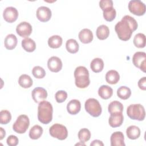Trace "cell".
Instances as JSON below:
<instances>
[{
    "label": "cell",
    "instance_id": "6da1fadb",
    "mask_svg": "<svg viewBox=\"0 0 146 146\" xmlns=\"http://www.w3.org/2000/svg\"><path fill=\"white\" fill-rule=\"evenodd\" d=\"M137 27L138 24L135 18L126 15L116 24L115 30L120 40L127 41L131 38L133 32L137 29Z\"/></svg>",
    "mask_w": 146,
    "mask_h": 146
},
{
    "label": "cell",
    "instance_id": "7a4b0ae2",
    "mask_svg": "<svg viewBox=\"0 0 146 146\" xmlns=\"http://www.w3.org/2000/svg\"><path fill=\"white\" fill-rule=\"evenodd\" d=\"M52 106L49 102L43 100L39 103L38 107V119L41 123H50L52 119Z\"/></svg>",
    "mask_w": 146,
    "mask_h": 146
},
{
    "label": "cell",
    "instance_id": "3957f363",
    "mask_svg": "<svg viewBox=\"0 0 146 146\" xmlns=\"http://www.w3.org/2000/svg\"><path fill=\"white\" fill-rule=\"evenodd\" d=\"M74 77L75 85L79 88H85L90 83L88 70L84 66H79L75 68Z\"/></svg>",
    "mask_w": 146,
    "mask_h": 146
},
{
    "label": "cell",
    "instance_id": "277c9868",
    "mask_svg": "<svg viewBox=\"0 0 146 146\" xmlns=\"http://www.w3.org/2000/svg\"><path fill=\"white\" fill-rule=\"evenodd\" d=\"M127 114L130 119L139 121H143L145 116L144 108L140 104L129 105L127 108Z\"/></svg>",
    "mask_w": 146,
    "mask_h": 146
},
{
    "label": "cell",
    "instance_id": "5b68a950",
    "mask_svg": "<svg viewBox=\"0 0 146 146\" xmlns=\"http://www.w3.org/2000/svg\"><path fill=\"white\" fill-rule=\"evenodd\" d=\"M86 111L93 117L99 116L102 111V107L99 101L94 98L87 99L84 104Z\"/></svg>",
    "mask_w": 146,
    "mask_h": 146
},
{
    "label": "cell",
    "instance_id": "8992f818",
    "mask_svg": "<svg viewBox=\"0 0 146 146\" xmlns=\"http://www.w3.org/2000/svg\"><path fill=\"white\" fill-rule=\"evenodd\" d=\"M30 125L29 117L26 115H19L13 125V130L18 133H24Z\"/></svg>",
    "mask_w": 146,
    "mask_h": 146
},
{
    "label": "cell",
    "instance_id": "52a82bcc",
    "mask_svg": "<svg viewBox=\"0 0 146 146\" xmlns=\"http://www.w3.org/2000/svg\"><path fill=\"white\" fill-rule=\"evenodd\" d=\"M50 135L60 140H63L67 137L68 131L66 127L60 124H53L49 129Z\"/></svg>",
    "mask_w": 146,
    "mask_h": 146
},
{
    "label": "cell",
    "instance_id": "ba28073f",
    "mask_svg": "<svg viewBox=\"0 0 146 146\" xmlns=\"http://www.w3.org/2000/svg\"><path fill=\"white\" fill-rule=\"evenodd\" d=\"M128 9L133 14L137 16L143 15L146 11L145 4L139 0H132L129 2Z\"/></svg>",
    "mask_w": 146,
    "mask_h": 146
},
{
    "label": "cell",
    "instance_id": "9c48e42d",
    "mask_svg": "<svg viewBox=\"0 0 146 146\" xmlns=\"http://www.w3.org/2000/svg\"><path fill=\"white\" fill-rule=\"evenodd\" d=\"M133 64L138 68L145 72L146 68V54L144 52L137 51L132 57Z\"/></svg>",
    "mask_w": 146,
    "mask_h": 146
},
{
    "label": "cell",
    "instance_id": "30bf717a",
    "mask_svg": "<svg viewBox=\"0 0 146 146\" xmlns=\"http://www.w3.org/2000/svg\"><path fill=\"white\" fill-rule=\"evenodd\" d=\"M33 31L31 25L27 22H22L17 26L16 32L22 38H28Z\"/></svg>",
    "mask_w": 146,
    "mask_h": 146
},
{
    "label": "cell",
    "instance_id": "8fae6325",
    "mask_svg": "<svg viewBox=\"0 0 146 146\" xmlns=\"http://www.w3.org/2000/svg\"><path fill=\"white\" fill-rule=\"evenodd\" d=\"M18 17V11L17 9L14 7H6L3 13V17L4 19L9 23L15 22Z\"/></svg>",
    "mask_w": 146,
    "mask_h": 146
},
{
    "label": "cell",
    "instance_id": "7c38bea8",
    "mask_svg": "<svg viewBox=\"0 0 146 146\" xmlns=\"http://www.w3.org/2000/svg\"><path fill=\"white\" fill-rule=\"evenodd\" d=\"M51 10L46 6H40L38 8L36 15L38 20L42 22H46L48 21L51 17Z\"/></svg>",
    "mask_w": 146,
    "mask_h": 146
},
{
    "label": "cell",
    "instance_id": "4fadbf2b",
    "mask_svg": "<svg viewBox=\"0 0 146 146\" xmlns=\"http://www.w3.org/2000/svg\"><path fill=\"white\" fill-rule=\"evenodd\" d=\"M31 96L34 102L38 103L46 99L47 92V91L42 87H36L32 91Z\"/></svg>",
    "mask_w": 146,
    "mask_h": 146
},
{
    "label": "cell",
    "instance_id": "5bb4252c",
    "mask_svg": "<svg viewBox=\"0 0 146 146\" xmlns=\"http://www.w3.org/2000/svg\"><path fill=\"white\" fill-rule=\"evenodd\" d=\"M48 69L54 72H58L62 68V62L61 59L57 56H51L47 61Z\"/></svg>",
    "mask_w": 146,
    "mask_h": 146
},
{
    "label": "cell",
    "instance_id": "9a60e30c",
    "mask_svg": "<svg viewBox=\"0 0 146 146\" xmlns=\"http://www.w3.org/2000/svg\"><path fill=\"white\" fill-rule=\"evenodd\" d=\"M124 116L122 112H115L111 113L108 119L110 125L112 128L119 127L123 123Z\"/></svg>",
    "mask_w": 146,
    "mask_h": 146
},
{
    "label": "cell",
    "instance_id": "2e32d148",
    "mask_svg": "<svg viewBox=\"0 0 146 146\" xmlns=\"http://www.w3.org/2000/svg\"><path fill=\"white\" fill-rule=\"evenodd\" d=\"M124 137L123 133L120 131L113 132L110 137L111 146H125Z\"/></svg>",
    "mask_w": 146,
    "mask_h": 146
},
{
    "label": "cell",
    "instance_id": "e0dca14e",
    "mask_svg": "<svg viewBox=\"0 0 146 146\" xmlns=\"http://www.w3.org/2000/svg\"><path fill=\"white\" fill-rule=\"evenodd\" d=\"M78 36L80 42L84 44L91 43L94 38L92 32L88 29H84L82 30L79 32Z\"/></svg>",
    "mask_w": 146,
    "mask_h": 146
},
{
    "label": "cell",
    "instance_id": "ac0fdd59",
    "mask_svg": "<svg viewBox=\"0 0 146 146\" xmlns=\"http://www.w3.org/2000/svg\"><path fill=\"white\" fill-rule=\"evenodd\" d=\"M81 109L80 102L76 99L70 100L67 105V112L71 115H76Z\"/></svg>",
    "mask_w": 146,
    "mask_h": 146
},
{
    "label": "cell",
    "instance_id": "d6986e66",
    "mask_svg": "<svg viewBox=\"0 0 146 146\" xmlns=\"http://www.w3.org/2000/svg\"><path fill=\"white\" fill-rule=\"evenodd\" d=\"M98 94L101 98L107 100L112 96L113 90L107 85H102L98 90Z\"/></svg>",
    "mask_w": 146,
    "mask_h": 146
},
{
    "label": "cell",
    "instance_id": "ffe728a7",
    "mask_svg": "<svg viewBox=\"0 0 146 146\" xmlns=\"http://www.w3.org/2000/svg\"><path fill=\"white\" fill-rule=\"evenodd\" d=\"M18 43V40L16 36L13 34L7 35L4 40L5 47L9 50L15 48Z\"/></svg>",
    "mask_w": 146,
    "mask_h": 146
},
{
    "label": "cell",
    "instance_id": "44dd1931",
    "mask_svg": "<svg viewBox=\"0 0 146 146\" xmlns=\"http://www.w3.org/2000/svg\"><path fill=\"white\" fill-rule=\"evenodd\" d=\"M120 79V75L117 71L114 70L108 71L106 74V82L111 84H116Z\"/></svg>",
    "mask_w": 146,
    "mask_h": 146
},
{
    "label": "cell",
    "instance_id": "7402d4cb",
    "mask_svg": "<svg viewBox=\"0 0 146 146\" xmlns=\"http://www.w3.org/2000/svg\"><path fill=\"white\" fill-rule=\"evenodd\" d=\"M96 35L99 39L104 40L107 39L110 35V29L106 25H102L97 28Z\"/></svg>",
    "mask_w": 146,
    "mask_h": 146
},
{
    "label": "cell",
    "instance_id": "603a6c76",
    "mask_svg": "<svg viewBox=\"0 0 146 146\" xmlns=\"http://www.w3.org/2000/svg\"><path fill=\"white\" fill-rule=\"evenodd\" d=\"M90 67L93 72L95 73L100 72L104 68V62L101 58H94L90 63Z\"/></svg>",
    "mask_w": 146,
    "mask_h": 146
},
{
    "label": "cell",
    "instance_id": "cb8c5ba5",
    "mask_svg": "<svg viewBox=\"0 0 146 146\" xmlns=\"http://www.w3.org/2000/svg\"><path fill=\"white\" fill-rule=\"evenodd\" d=\"M126 135L131 140L137 139L140 135V129L136 125H131L127 128Z\"/></svg>",
    "mask_w": 146,
    "mask_h": 146
},
{
    "label": "cell",
    "instance_id": "d4e9b609",
    "mask_svg": "<svg viewBox=\"0 0 146 146\" xmlns=\"http://www.w3.org/2000/svg\"><path fill=\"white\" fill-rule=\"evenodd\" d=\"M22 47L27 52H33L36 48V44L30 38H26L22 40Z\"/></svg>",
    "mask_w": 146,
    "mask_h": 146
},
{
    "label": "cell",
    "instance_id": "484cf974",
    "mask_svg": "<svg viewBox=\"0 0 146 146\" xmlns=\"http://www.w3.org/2000/svg\"><path fill=\"white\" fill-rule=\"evenodd\" d=\"M19 86L24 88H30L32 86L33 82L31 78L27 74L21 75L18 79Z\"/></svg>",
    "mask_w": 146,
    "mask_h": 146
},
{
    "label": "cell",
    "instance_id": "4316f807",
    "mask_svg": "<svg viewBox=\"0 0 146 146\" xmlns=\"http://www.w3.org/2000/svg\"><path fill=\"white\" fill-rule=\"evenodd\" d=\"M62 38L59 35H55L50 36L48 39V44L52 48H58L62 44Z\"/></svg>",
    "mask_w": 146,
    "mask_h": 146
},
{
    "label": "cell",
    "instance_id": "83f0119b",
    "mask_svg": "<svg viewBox=\"0 0 146 146\" xmlns=\"http://www.w3.org/2000/svg\"><path fill=\"white\" fill-rule=\"evenodd\" d=\"M43 128L39 125H35L29 131V137L33 140H36L40 137L43 133Z\"/></svg>",
    "mask_w": 146,
    "mask_h": 146
},
{
    "label": "cell",
    "instance_id": "f1b7e54d",
    "mask_svg": "<svg viewBox=\"0 0 146 146\" xmlns=\"http://www.w3.org/2000/svg\"><path fill=\"white\" fill-rule=\"evenodd\" d=\"M66 47L68 52L71 54H75L78 51L79 46L75 39H70L66 42Z\"/></svg>",
    "mask_w": 146,
    "mask_h": 146
},
{
    "label": "cell",
    "instance_id": "f546056e",
    "mask_svg": "<svg viewBox=\"0 0 146 146\" xmlns=\"http://www.w3.org/2000/svg\"><path fill=\"white\" fill-rule=\"evenodd\" d=\"M134 45L137 48H144L145 46V36L143 33H138L135 35L133 40Z\"/></svg>",
    "mask_w": 146,
    "mask_h": 146
},
{
    "label": "cell",
    "instance_id": "4dcf8cb0",
    "mask_svg": "<svg viewBox=\"0 0 146 146\" xmlns=\"http://www.w3.org/2000/svg\"><path fill=\"white\" fill-rule=\"evenodd\" d=\"M123 108V105L121 103L118 101H113L109 104L108 111L111 114L115 112H122Z\"/></svg>",
    "mask_w": 146,
    "mask_h": 146
},
{
    "label": "cell",
    "instance_id": "1f68e13d",
    "mask_svg": "<svg viewBox=\"0 0 146 146\" xmlns=\"http://www.w3.org/2000/svg\"><path fill=\"white\" fill-rule=\"evenodd\" d=\"M131 95V91L129 88L126 86H121L117 90V95L123 100L128 99Z\"/></svg>",
    "mask_w": 146,
    "mask_h": 146
},
{
    "label": "cell",
    "instance_id": "d6a6232c",
    "mask_svg": "<svg viewBox=\"0 0 146 146\" xmlns=\"http://www.w3.org/2000/svg\"><path fill=\"white\" fill-rule=\"evenodd\" d=\"M116 15V12L113 7L108 8L103 11V17L108 22L112 21L115 18Z\"/></svg>",
    "mask_w": 146,
    "mask_h": 146
},
{
    "label": "cell",
    "instance_id": "836d02e7",
    "mask_svg": "<svg viewBox=\"0 0 146 146\" xmlns=\"http://www.w3.org/2000/svg\"><path fill=\"white\" fill-rule=\"evenodd\" d=\"M78 136L80 142L84 143L90 139L91 132L87 128H82L79 131Z\"/></svg>",
    "mask_w": 146,
    "mask_h": 146
},
{
    "label": "cell",
    "instance_id": "e575fe53",
    "mask_svg": "<svg viewBox=\"0 0 146 146\" xmlns=\"http://www.w3.org/2000/svg\"><path fill=\"white\" fill-rule=\"evenodd\" d=\"M11 120V113L7 110H2L0 112V123L1 124H7Z\"/></svg>",
    "mask_w": 146,
    "mask_h": 146
},
{
    "label": "cell",
    "instance_id": "d590c367",
    "mask_svg": "<svg viewBox=\"0 0 146 146\" xmlns=\"http://www.w3.org/2000/svg\"><path fill=\"white\" fill-rule=\"evenodd\" d=\"M33 76L37 79L43 78L46 75V72L44 68L40 66H35L32 70Z\"/></svg>",
    "mask_w": 146,
    "mask_h": 146
},
{
    "label": "cell",
    "instance_id": "8d00e7d4",
    "mask_svg": "<svg viewBox=\"0 0 146 146\" xmlns=\"http://www.w3.org/2000/svg\"><path fill=\"white\" fill-rule=\"evenodd\" d=\"M55 98L56 101L58 103H63L67 98V93L65 91H63V90L58 91L56 92Z\"/></svg>",
    "mask_w": 146,
    "mask_h": 146
},
{
    "label": "cell",
    "instance_id": "74e56055",
    "mask_svg": "<svg viewBox=\"0 0 146 146\" xmlns=\"http://www.w3.org/2000/svg\"><path fill=\"white\" fill-rule=\"evenodd\" d=\"M113 5V1L111 0H102L99 2V6L103 11L108 8L112 7Z\"/></svg>",
    "mask_w": 146,
    "mask_h": 146
},
{
    "label": "cell",
    "instance_id": "f35d334b",
    "mask_svg": "<svg viewBox=\"0 0 146 146\" xmlns=\"http://www.w3.org/2000/svg\"><path fill=\"white\" fill-rule=\"evenodd\" d=\"M19 142L18 138L15 135H10L6 140L7 144L9 146H16Z\"/></svg>",
    "mask_w": 146,
    "mask_h": 146
},
{
    "label": "cell",
    "instance_id": "ab89813d",
    "mask_svg": "<svg viewBox=\"0 0 146 146\" xmlns=\"http://www.w3.org/2000/svg\"><path fill=\"white\" fill-rule=\"evenodd\" d=\"M138 86L142 90H146V77L144 76L139 79L138 82Z\"/></svg>",
    "mask_w": 146,
    "mask_h": 146
},
{
    "label": "cell",
    "instance_id": "60d3db41",
    "mask_svg": "<svg viewBox=\"0 0 146 146\" xmlns=\"http://www.w3.org/2000/svg\"><path fill=\"white\" fill-rule=\"evenodd\" d=\"M91 146H95V145H99V146H103L104 144L103 142L99 140H94L91 143Z\"/></svg>",
    "mask_w": 146,
    "mask_h": 146
},
{
    "label": "cell",
    "instance_id": "b9f144b4",
    "mask_svg": "<svg viewBox=\"0 0 146 146\" xmlns=\"http://www.w3.org/2000/svg\"><path fill=\"white\" fill-rule=\"evenodd\" d=\"M0 129H1V133H0V140H2L3 138H4V137L5 136V135H6V132H5V131L3 129V128L2 127H0Z\"/></svg>",
    "mask_w": 146,
    "mask_h": 146
}]
</instances>
